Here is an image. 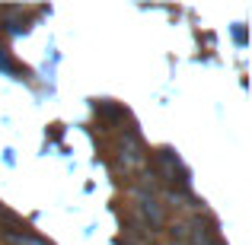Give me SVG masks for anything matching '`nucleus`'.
Listing matches in <instances>:
<instances>
[{"label":"nucleus","mask_w":252,"mask_h":245,"mask_svg":"<svg viewBox=\"0 0 252 245\" xmlns=\"http://www.w3.org/2000/svg\"><path fill=\"white\" fill-rule=\"evenodd\" d=\"M137 210L144 214V220H147L150 226H160V223H163V210H160V204H157L154 194H144V191H137Z\"/></svg>","instance_id":"obj_2"},{"label":"nucleus","mask_w":252,"mask_h":245,"mask_svg":"<svg viewBox=\"0 0 252 245\" xmlns=\"http://www.w3.org/2000/svg\"><path fill=\"white\" fill-rule=\"evenodd\" d=\"M157 163H160V169H163V175H166V182L179 185V188H185V185H189V175H185V169L179 165V160L169 153V150H160V153H157Z\"/></svg>","instance_id":"obj_1"}]
</instances>
